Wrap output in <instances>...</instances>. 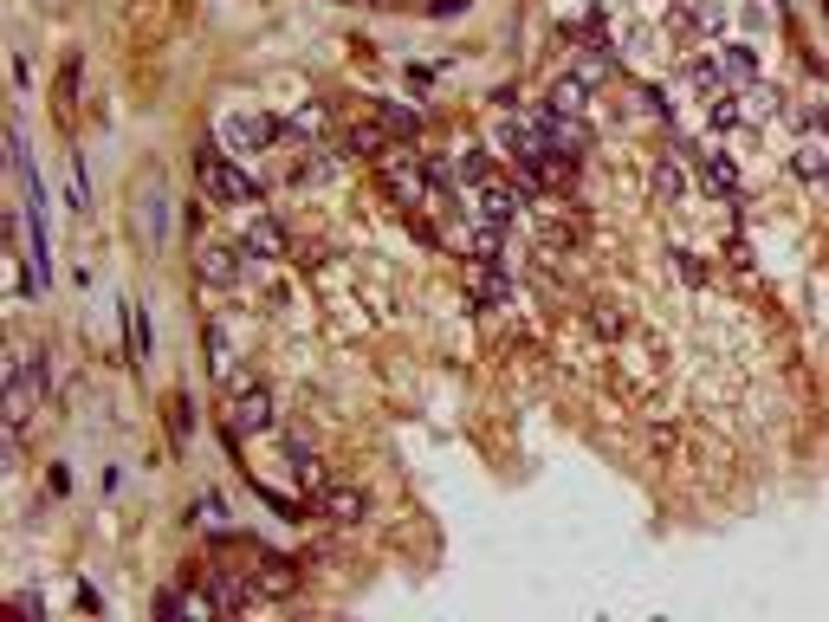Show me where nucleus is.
<instances>
[{
    "instance_id": "1",
    "label": "nucleus",
    "mask_w": 829,
    "mask_h": 622,
    "mask_svg": "<svg viewBox=\"0 0 829 622\" xmlns=\"http://www.w3.org/2000/svg\"><path fill=\"white\" fill-rule=\"evenodd\" d=\"M376 182H383V195L402 207V214H421L428 207V169H421V156H414V143H389L383 156H376Z\"/></svg>"
},
{
    "instance_id": "2",
    "label": "nucleus",
    "mask_w": 829,
    "mask_h": 622,
    "mask_svg": "<svg viewBox=\"0 0 829 622\" xmlns=\"http://www.w3.org/2000/svg\"><path fill=\"white\" fill-rule=\"evenodd\" d=\"M195 182H202L207 202H220V207L260 202V182H253V176H247L234 156H220V149H202V162H195Z\"/></svg>"
},
{
    "instance_id": "3",
    "label": "nucleus",
    "mask_w": 829,
    "mask_h": 622,
    "mask_svg": "<svg viewBox=\"0 0 829 622\" xmlns=\"http://www.w3.org/2000/svg\"><path fill=\"white\" fill-rule=\"evenodd\" d=\"M39 396H46V363H39V357H20V363L7 370V403H0L7 434H26V421L39 415Z\"/></svg>"
},
{
    "instance_id": "4",
    "label": "nucleus",
    "mask_w": 829,
    "mask_h": 622,
    "mask_svg": "<svg viewBox=\"0 0 829 622\" xmlns=\"http://www.w3.org/2000/svg\"><path fill=\"white\" fill-rule=\"evenodd\" d=\"M525 207H532V202H525V189H512V182H492V176H486V182H474V195H467V214H474V220H492V227H512Z\"/></svg>"
},
{
    "instance_id": "5",
    "label": "nucleus",
    "mask_w": 829,
    "mask_h": 622,
    "mask_svg": "<svg viewBox=\"0 0 829 622\" xmlns=\"http://www.w3.org/2000/svg\"><path fill=\"white\" fill-rule=\"evenodd\" d=\"M273 428V396L260 389V383H247L234 403H227V441H253V434H266Z\"/></svg>"
},
{
    "instance_id": "6",
    "label": "nucleus",
    "mask_w": 829,
    "mask_h": 622,
    "mask_svg": "<svg viewBox=\"0 0 829 622\" xmlns=\"http://www.w3.org/2000/svg\"><path fill=\"white\" fill-rule=\"evenodd\" d=\"M311 512H318V519H331V525H363V519H370V499H363V486L318 480V493H311Z\"/></svg>"
},
{
    "instance_id": "7",
    "label": "nucleus",
    "mask_w": 829,
    "mask_h": 622,
    "mask_svg": "<svg viewBox=\"0 0 829 622\" xmlns=\"http://www.w3.org/2000/svg\"><path fill=\"white\" fill-rule=\"evenodd\" d=\"M499 149L519 162V169H532L538 156H552V137H545V117H506L499 124Z\"/></svg>"
},
{
    "instance_id": "8",
    "label": "nucleus",
    "mask_w": 829,
    "mask_h": 622,
    "mask_svg": "<svg viewBox=\"0 0 829 622\" xmlns=\"http://www.w3.org/2000/svg\"><path fill=\"white\" fill-rule=\"evenodd\" d=\"M247 577H253V590H260V597H298V584H305V577H298V564H292V557H279V552H253V570H247Z\"/></svg>"
},
{
    "instance_id": "9",
    "label": "nucleus",
    "mask_w": 829,
    "mask_h": 622,
    "mask_svg": "<svg viewBox=\"0 0 829 622\" xmlns=\"http://www.w3.org/2000/svg\"><path fill=\"white\" fill-rule=\"evenodd\" d=\"M538 117H545V137H552V156H577V162H583V156L597 149V131H590L583 117H557V111H538Z\"/></svg>"
},
{
    "instance_id": "10",
    "label": "nucleus",
    "mask_w": 829,
    "mask_h": 622,
    "mask_svg": "<svg viewBox=\"0 0 829 622\" xmlns=\"http://www.w3.org/2000/svg\"><path fill=\"white\" fill-rule=\"evenodd\" d=\"M220 131H227V143H234L240 156H253V149H266V143L279 137V117H266V111H234Z\"/></svg>"
},
{
    "instance_id": "11",
    "label": "nucleus",
    "mask_w": 829,
    "mask_h": 622,
    "mask_svg": "<svg viewBox=\"0 0 829 622\" xmlns=\"http://www.w3.org/2000/svg\"><path fill=\"white\" fill-rule=\"evenodd\" d=\"M240 253H247V260H285V253H292V234L279 227L273 214H260V220H247Z\"/></svg>"
},
{
    "instance_id": "12",
    "label": "nucleus",
    "mask_w": 829,
    "mask_h": 622,
    "mask_svg": "<svg viewBox=\"0 0 829 622\" xmlns=\"http://www.w3.org/2000/svg\"><path fill=\"white\" fill-rule=\"evenodd\" d=\"M195 273H202V285H220V292H234L247 267H240V253H234V247H202V253H195Z\"/></svg>"
},
{
    "instance_id": "13",
    "label": "nucleus",
    "mask_w": 829,
    "mask_h": 622,
    "mask_svg": "<svg viewBox=\"0 0 829 622\" xmlns=\"http://www.w3.org/2000/svg\"><path fill=\"white\" fill-rule=\"evenodd\" d=\"M467 292H474V305H480V312H499V305L512 298V279H506V267H474Z\"/></svg>"
},
{
    "instance_id": "14",
    "label": "nucleus",
    "mask_w": 829,
    "mask_h": 622,
    "mask_svg": "<svg viewBox=\"0 0 829 622\" xmlns=\"http://www.w3.org/2000/svg\"><path fill=\"white\" fill-rule=\"evenodd\" d=\"M700 182H706V195H739V169H733V156H719V149H706L700 156Z\"/></svg>"
},
{
    "instance_id": "15",
    "label": "nucleus",
    "mask_w": 829,
    "mask_h": 622,
    "mask_svg": "<svg viewBox=\"0 0 829 622\" xmlns=\"http://www.w3.org/2000/svg\"><path fill=\"white\" fill-rule=\"evenodd\" d=\"M570 78H583L590 91H597V84H610V78H616L610 46H597V39H590V46H577V66H570Z\"/></svg>"
},
{
    "instance_id": "16",
    "label": "nucleus",
    "mask_w": 829,
    "mask_h": 622,
    "mask_svg": "<svg viewBox=\"0 0 829 622\" xmlns=\"http://www.w3.org/2000/svg\"><path fill=\"white\" fill-rule=\"evenodd\" d=\"M674 20L693 26V33H726V0H681Z\"/></svg>"
},
{
    "instance_id": "17",
    "label": "nucleus",
    "mask_w": 829,
    "mask_h": 622,
    "mask_svg": "<svg viewBox=\"0 0 829 622\" xmlns=\"http://www.w3.org/2000/svg\"><path fill=\"white\" fill-rule=\"evenodd\" d=\"M220 603L207 597V590H162L156 597V617H214Z\"/></svg>"
},
{
    "instance_id": "18",
    "label": "nucleus",
    "mask_w": 829,
    "mask_h": 622,
    "mask_svg": "<svg viewBox=\"0 0 829 622\" xmlns=\"http://www.w3.org/2000/svg\"><path fill=\"white\" fill-rule=\"evenodd\" d=\"M797 176H810V182H829V131L817 124L810 137L797 143Z\"/></svg>"
},
{
    "instance_id": "19",
    "label": "nucleus",
    "mask_w": 829,
    "mask_h": 622,
    "mask_svg": "<svg viewBox=\"0 0 829 622\" xmlns=\"http://www.w3.org/2000/svg\"><path fill=\"white\" fill-rule=\"evenodd\" d=\"M681 195H688V169H681V162H674V149H668V156L655 162V202L674 207Z\"/></svg>"
},
{
    "instance_id": "20",
    "label": "nucleus",
    "mask_w": 829,
    "mask_h": 622,
    "mask_svg": "<svg viewBox=\"0 0 829 622\" xmlns=\"http://www.w3.org/2000/svg\"><path fill=\"white\" fill-rule=\"evenodd\" d=\"M583 104H590V84L583 78H557L552 98H545V111H557V117H583Z\"/></svg>"
},
{
    "instance_id": "21",
    "label": "nucleus",
    "mask_w": 829,
    "mask_h": 622,
    "mask_svg": "<svg viewBox=\"0 0 829 622\" xmlns=\"http://www.w3.org/2000/svg\"><path fill=\"white\" fill-rule=\"evenodd\" d=\"M376 117H383V131H389L396 143L421 137V111H409V104H376Z\"/></svg>"
},
{
    "instance_id": "22",
    "label": "nucleus",
    "mask_w": 829,
    "mask_h": 622,
    "mask_svg": "<svg viewBox=\"0 0 829 622\" xmlns=\"http://www.w3.org/2000/svg\"><path fill=\"white\" fill-rule=\"evenodd\" d=\"M389 143H396V137H389L383 124H356V131L344 137V156H370V162H376V156H383Z\"/></svg>"
},
{
    "instance_id": "23",
    "label": "nucleus",
    "mask_w": 829,
    "mask_h": 622,
    "mask_svg": "<svg viewBox=\"0 0 829 622\" xmlns=\"http://www.w3.org/2000/svg\"><path fill=\"white\" fill-rule=\"evenodd\" d=\"M454 176H461L467 189H474V182H486V176H492V169H486V149H474V143H467V149L454 156Z\"/></svg>"
},
{
    "instance_id": "24",
    "label": "nucleus",
    "mask_w": 829,
    "mask_h": 622,
    "mask_svg": "<svg viewBox=\"0 0 829 622\" xmlns=\"http://www.w3.org/2000/svg\"><path fill=\"white\" fill-rule=\"evenodd\" d=\"M285 131H292V137H325V111H318V104H305V111H292V117H285Z\"/></svg>"
},
{
    "instance_id": "25",
    "label": "nucleus",
    "mask_w": 829,
    "mask_h": 622,
    "mask_svg": "<svg viewBox=\"0 0 829 622\" xmlns=\"http://www.w3.org/2000/svg\"><path fill=\"white\" fill-rule=\"evenodd\" d=\"M124 318H130V350H137V357H149V312H143V305H130Z\"/></svg>"
},
{
    "instance_id": "26",
    "label": "nucleus",
    "mask_w": 829,
    "mask_h": 622,
    "mask_svg": "<svg viewBox=\"0 0 829 622\" xmlns=\"http://www.w3.org/2000/svg\"><path fill=\"white\" fill-rule=\"evenodd\" d=\"M285 454H292V467H298V474H305V480H318V454H311V448H305V441H298V434H292V441H285Z\"/></svg>"
},
{
    "instance_id": "27",
    "label": "nucleus",
    "mask_w": 829,
    "mask_h": 622,
    "mask_svg": "<svg viewBox=\"0 0 829 622\" xmlns=\"http://www.w3.org/2000/svg\"><path fill=\"white\" fill-rule=\"evenodd\" d=\"M143 227L162 240V227H169V202H162V195H156V202H143Z\"/></svg>"
}]
</instances>
